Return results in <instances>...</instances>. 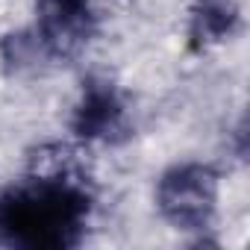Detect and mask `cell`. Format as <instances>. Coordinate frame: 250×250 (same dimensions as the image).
I'll use <instances>...</instances> for the list:
<instances>
[{
	"label": "cell",
	"mask_w": 250,
	"mask_h": 250,
	"mask_svg": "<svg viewBox=\"0 0 250 250\" xmlns=\"http://www.w3.org/2000/svg\"><path fill=\"white\" fill-rule=\"evenodd\" d=\"M238 30V6L232 0H197L188 15V33L197 47H215Z\"/></svg>",
	"instance_id": "5b68a950"
},
{
	"label": "cell",
	"mask_w": 250,
	"mask_h": 250,
	"mask_svg": "<svg viewBox=\"0 0 250 250\" xmlns=\"http://www.w3.org/2000/svg\"><path fill=\"white\" fill-rule=\"evenodd\" d=\"M15 21V0H0V33H6Z\"/></svg>",
	"instance_id": "ba28073f"
},
{
	"label": "cell",
	"mask_w": 250,
	"mask_h": 250,
	"mask_svg": "<svg viewBox=\"0 0 250 250\" xmlns=\"http://www.w3.org/2000/svg\"><path fill=\"white\" fill-rule=\"evenodd\" d=\"M91 153L85 142H39L27 150L24 159V183L42 188H65V191H88L91 183Z\"/></svg>",
	"instance_id": "3957f363"
},
{
	"label": "cell",
	"mask_w": 250,
	"mask_h": 250,
	"mask_svg": "<svg viewBox=\"0 0 250 250\" xmlns=\"http://www.w3.org/2000/svg\"><path fill=\"white\" fill-rule=\"evenodd\" d=\"M88 191L42 188L24 183L21 188L0 197V232H6L12 244L50 247L65 244L68 232L77 229L85 212Z\"/></svg>",
	"instance_id": "6da1fadb"
},
{
	"label": "cell",
	"mask_w": 250,
	"mask_h": 250,
	"mask_svg": "<svg viewBox=\"0 0 250 250\" xmlns=\"http://www.w3.org/2000/svg\"><path fill=\"white\" fill-rule=\"evenodd\" d=\"M121 127V106L112 97V91H88L80 118H77V133L80 139H109Z\"/></svg>",
	"instance_id": "8992f818"
},
{
	"label": "cell",
	"mask_w": 250,
	"mask_h": 250,
	"mask_svg": "<svg viewBox=\"0 0 250 250\" xmlns=\"http://www.w3.org/2000/svg\"><path fill=\"white\" fill-rule=\"evenodd\" d=\"M83 6L88 9V15L97 21L103 18H118V15H127L133 9V0H83Z\"/></svg>",
	"instance_id": "52a82bcc"
},
{
	"label": "cell",
	"mask_w": 250,
	"mask_h": 250,
	"mask_svg": "<svg viewBox=\"0 0 250 250\" xmlns=\"http://www.w3.org/2000/svg\"><path fill=\"white\" fill-rule=\"evenodd\" d=\"M221 203V174L203 162L168 168L156 183V209L177 229H206Z\"/></svg>",
	"instance_id": "7a4b0ae2"
},
{
	"label": "cell",
	"mask_w": 250,
	"mask_h": 250,
	"mask_svg": "<svg viewBox=\"0 0 250 250\" xmlns=\"http://www.w3.org/2000/svg\"><path fill=\"white\" fill-rule=\"evenodd\" d=\"M36 27L44 50L56 56H71L88 39L94 18L83 6V0H39Z\"/></svg>",
	"instance_id": "277c9868"
}]
</instances>
